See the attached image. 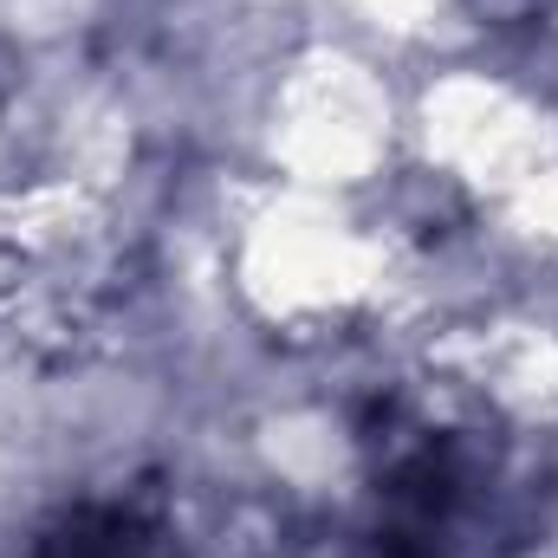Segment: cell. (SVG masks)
I'll list each match as a JSON object with an SVG mask.
<instances>
[{
    "label": "cell",
    "mask_w": 558,
    "mask_h": 558,
    "mask_svg": "<svg viewBox=\"0 0 558 558\" xmlns=\"http://www.w3.org/2000/svg\"><path fill=\"white\" fill-rule=\"evenodd\" d=\"M33 558H169V546L137 513H85L65 533H52Z\"/></svg>",
    "instance_id": "cell-1"
},
{
    "label": "cell",
    "mask_w": 558,
    "mask_h": 558,
    "mask_svg": "<svg viewBox=\"0 0 558 558\" xmlns=\"http://www.w3.org/2000/svg\"><path fill=\"white\" fill-rule=\"evenodd\" d=\"M494 7H526V0H494Z\"/></svg>",
    "instance_id": "cell-2"
}]
</instances>
